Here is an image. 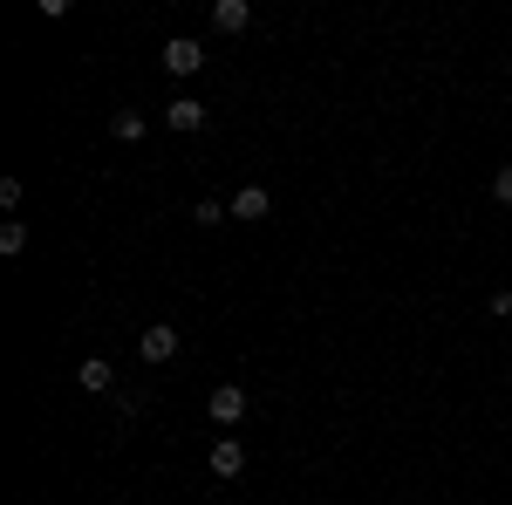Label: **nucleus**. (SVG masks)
<instances>
[{"label":"nucleus","mask_w":512,"mask_h":505,"mask_svg":"<svg viewBox=\"0 0 512 505\" xmlns=\"http://www.w3.org/2000/svg\"><path fill=\"white\" fill-rule=\"evenodd\" d=\"M164 117H171V130H185V137H192V130H205V103H198V96H178Z\"/></svg>","instance_id":"7"},{"label":"nucleus","mask_w":512,"mask_h":505,"mask_svg":"<svg viewBox=\"0 0 512 505\" xmlns=\"http://www.w3.org/2000/svg\"><path fill=\"white\" fill-rule=\"evenodd\" d=\"M21 246H28V226H21V219H7V226H0V253H7V260H14V253H21Z\"/></svg>","instance_id":"11"},{"label":"nucleus","mask_w":512,"mask_h":505,"mask_svg":"<svg viewBox=\"0 0 512 505\" xmlns=\"http://www.w3.org/2000/svg\"><path fill=\"white\" fill-rule=\"evenodd\" d=\"M212 471H219V478H239V471H246V444H239V437H219V444H212Z\"/></svg>","instance_id":"5"},{"label":"nucleus","mask_w":512,"mask_h":505,"mask_svg":"<svg viewBox=\"0 0 512 505\" xmlns=\"http://www.w3.org/2000/svg\"><path fill=\"white\" fill-rule=\"evenodd\" d=\"M76 383L89 389V396H103V389L117 383V369H110V362H103V355H89V362H82V369H76Z\"/></svg>","instance_id":"8"},{"label":"nucleus","mask_w":512,"mask_h":505,"mask_svg":"<svg viewBox=\"0 0 512 505\" xmlns=\"http://www.w3.org/2000/svg\"><path fill=\"white\" fill-rule=\"evenodd\" d=\"M164 69H171V76H198V69H205V41L171 35L164 41Z\"/></svg>","instance_id":"1"},{"label":"nucleus","mask_w":512,"mask_h":505,"mask_svg":"<svg viewBox=\"0 0 512 505\" xmlns=\"http://www.w3.org/2000/svg\"><path fill=\"white\" fill-rule=\"evenodd\" d=\"M246 21H253V7H246V0H212V28H219V35H239Z\"/></svg>","instance_id":"6"},{"label":"nucleus","mask_w":512,"mask_h":505,"mask_svg":"<svg viewBox=\"0 0 512 505\" xmlns=\"http://www.w3.org/2000/svg\"><path fill=\"white\" fill-rule=\"evenodd\" d=\"M492 192H499V205H512V164L499 171V178H492Z\"/></svg>","instance_id":"12"},{"label":"nucleus","mask_w":512,"mask_h":505,"mask_svg":"<svg viewBox=\"0 0 512 505\" xmlns=\"http://www.w3.org/2000/svg\"><path fill=\"white\" fill-rule=\"evenodd\" d=\"M110 130H117L123 144H137V137H144V110H117V117H110Z\"/></svg>","instance_id":"9"},{"label":"nucleus","mask_w":512,"mask_h":505,"mask_svg":"<svg viewBox=\"0 0 512 505\" xmlns=\"http://www.w3.org/2000/svg\"><path fill=\"white\" fill-rule=\"evenodd\" d=\"M205 417H212V424H239V417H246V389L219 383L212 396H205Z\"/></svg>","instance_id":"3"},{"label":"nucleus","mask_w":512,"mask_h":505,"mask_svg":"<svg viewBox=\"0 0 512 505\" xmlns=\"http://www.w3.org/2000/svg\"><path fill=\"white\" fill-rule=\"evenodd\" d=\"M192 219H198V226H226V219H233V205H219V198H198Z\"/></svg>","instance_id":"10"},{"label":"nucleus","mask_w":512,"mask_h":505,"mask_svg":"<svg viewBox=\"0 0 512 505\" xmlns=\"http://www.w3.org/2000/svg\"><path fill=\"white\" fill-rule=\"evenodd\" d=\"M274 212V192L267 185H239L233 192V219H267Z\"/></svg>","instance_id":"4"},{"label":"nucleus","mask_w":512,"mask_h":505,"mask_svg":"<svg viewBox=\"0 0 512 505\" xmlns=\"http://www.w3.org/2000/svg\"><path fill=\"white\" fill-rule=\"evenodd\" d=\"M137 355H144L151 369H164V362L178 355V328H171V321H158V328H144V335H137Z\"/></svg>","instance_id":"2"}]
</instances>
